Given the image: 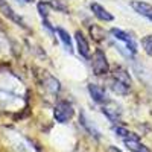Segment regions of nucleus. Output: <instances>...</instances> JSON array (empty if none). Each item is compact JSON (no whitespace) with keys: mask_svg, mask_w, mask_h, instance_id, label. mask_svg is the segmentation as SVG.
Returning a JSON list of instances; mask_svg holds the SVG:
<instances>
[{"mask_svg":"<svg viewBox=\"0 0 152 152\" xmlns=\"http://www.w3.org/2000/svg\"><path fill=\"white\" fill-rule=\"evenodd\" d=\"M73 107L72 104L66 102V100H61V102H58L53 108V117L58 123H67L72 117H73Z\"/></svg>","mask_w":152,"mask_h":152,"instance_id":"1","label":"nucleus"},{"mask_svg":"<svg viewBox=\"0 0 152 152\" xmlns=\"http://www.w3.org/2000/svg\"><path fill=\"white\" fill-rule=\"evenodd\" d=\"M91 67L96 76H104L110 72V64H108V59L105 56V53L102 50H96L94 55H93V62H91Z\"/></svg>","mask_w":152,"mask_h":152,"instance_id":"2","label":"nucleus"},{"mask_svg":"<svg viewBox=\"0 0 152 152\" xmlns=\"http://www.w3.org/2000/svg\"><path fill=\"white\" fill-rule=\"evenodd\" d=\"M111 35L116 38V40H119V41H122V43H125L126 44V47H128V50L131 53H137V44H135V41H134V38L129 35V34H126L125 31H122V29H116V28H113L111 31Z\"/></svg>","mask_w":152,"mask_h":152,"instance_id":"3","label":"nucleus"},{"mask_svg":"<svg viewBox=\"0 0 152 152\" xmlns=\"http://www.w3.org/2000/svg\"><path fill=\"white\" fill-rule=\"evenodd\" d=\"M122 140H123L125 146L128 148L131 152H149V149L140 142L138 135H135L134 132H129L125 138H122Z\"/></svg>","mask_w":152,"mask_h":152,"instance_id":"4","label":"nucleus"},{"mask_svg":"<svg viewBox=\"0 0 152 152\" xmlns=\"http://www.w3.org/2000/svg\"><path fill=\"white\" fill-rule=\"evenodd\" d=\"M0 11L3 12V15L5 17H8L11 21H14L15 24H18V26H21L23 29H26V23H24V20L17 14V12L12 9L11 6H9V3L6 2V0H0Z\"/></svg>","mask_w":152,"mask_h":152,"instance_id":"5","label":"nucleus"},{"mask_svg":"<svg viewBox=\"0 0 152 152\" xmlns=\"http://www.w3.org/2000/svg\"><path fill=\"white\" fill-rule=\"evenodd\" d=\"M88 93H90L91 99L94 100L96 104L105 105V104H108V102H110L107 91H105L100 85H97V84H90V85H88Z\"/></svg>","mask_w":152,"mask_h":152,"instance_id":"6","label":"nucleus"},{"mask_svg":"<svg viewBox=\"0 0 152 152\" xmlns=\"http://www.w3.org/2000/svg\"><path fill=\"white\" fill-rule=\"evenodd\" d=\"M131 8L138 15H142V17L148 18L149 21H152V5L140 2V0H134V2H131Z\"/></svg>","mask_w":152,"mask_h":152,"instance_id":"7","label":"nucleus"},{"mask_svg":"<svg viewBox=\"0 0 152 152\" xmlns=\"http://www.w3.org/2000/svg\"><path fill=\"white\" fill-rule=\"evenodd\" d=\"M75 41H76V49H78L81 56H84V58L90 56V46H88V41H87V38L84 37L82 32L78 31L75 34Z\"/></svg>","mask_w":152,"mask_h":152,"instance_id":"8","label":"nucleus"},{"mask_svg":"<svg viewBox=\"0 0 152 152\" xmlns=\"http://www.w3.org/2000/svg\"><path fill=\"white\" fill-rule=\"evenodd\" d=\"M90 8H91V11H93V14L100 20V21H113L114 20V17H113V14L110 11H107L102 5H99V3H91L90 5Z\"/></svg>","mask_w":152,"mask_h":152,"instance_id":"9","label":"nucleus"},{"mask_svg":"<svg viewBox=\"0 0 152 152\" xmlns=\"http://www.w3.org/2000/svg\"><path fill=\"white\" fill-rule=\"evenodd\" d=\"M79 123H81V126H82V128H84L88 134H90L91 137L97 138V140L100 138V132H99V129L96 128V126H94L90 120L87 119V116H85L84 113H81V114H79Z\"/></svg>","mask_w":152,"mask_h":152,"instance_id":"10","label":"nucleus"},{"mask_svg":"<svg viewBox=\"0 0 152 152\" xmlns=\"http://www.w3.org/2000/svg\"><path fill=\"white\" fill-rule=\"evenodd\" d=\"M104 114L105 116L113 122V123H117V122H120V119H122V114H120V110L117 108V107H114L113 104H105V107H104Z\"/></svg>","mask_w":152,"mask_h":152,"instance_id":"11","label":"nucleus"},{"mask_svg":"<svg viewBox=\"0 0 152 152\" xmlns=\"http://www.w3.org/2000/svg\"><path fill=\"white\" fill-rule=\"evenodd\" d=\"M113 78H114V79H117V81H119V82H122V84H125L126 87H129V88H131V85H132V81H131L129 73L126 72L123 67H117L116 70H114Z\"/></svg>","mask_w":152,"mask_h":152,"instance_id":"12","label":"nucleus"},{"mask_svg":"<svg viewBox=\"0 0 152 152\" xmlns=\"http://www.w3.org/2000/svg\"><path fill=\"white\" fill-rule=\"evenodd\" d=\"M56 34H58V37H59L61 43L64 44L66 50L72 53V52H73V40H72L70 34H69L66 29H62V28H56Z\"/></svg>","mask_w":152,"mask_h":152,"instance_id":"13","label":"nucleus"},{"mask_svg":"<svg viewBox=\"0 0 152 152\" xmlns=\"http://www.w3.org/2000/svg\"><path fill=\"white\" fill-rule=\"evenodd\" d=\"M110 88L116 93V94H120V96H123V94H126L129 91V87H126L125 84H122V82H119L117 79H111V82H110Z\"/></svg>","mask_w":152,"mask_h":152,"instance_id":"14","label":"nucleus"},{"mask_svg":"<svg viewBox=\"0 0 152 152\" xmlns=\"http://www.w3.org/2000/svg\"><path fill=\"white\" fill-rule=\"evenodd\" d=\"M142 46H143V50H145V52H146L149 56H152V35H146V37H143Z\"/></svg>","mask_w":152,"mask_h":152,"instance_id":"15","label":"nucleus"},{"mask_svg":"<svg viewBox=\"0 0 152 152\" xmlns=\"http://www.w3.org/2000/svg\"><path fill=\"white\" fill-rule=\"evenodd\" d=\"M37 8H38V12H40L41 18H47V17H49V12H47V5H46L44 2L38 3V5H37Z\"/></svg>","mask_w":152,"mask_h":152,"instance_id":"16","label":"nucleus"},{"mask_svg":"<svg viewBox=\"0 0 152 152\" xmlns=\"http://www.w3.org/2000/svg\"><path fill=\"white\" fill-rule=\"evenodd\" d=\"M43 26H46V29H47L49 32H52V34H53V32H56V29L52 26V24H50V21H49L47 18H43Z\"/></svg>","mask_w":152,"mask_h":152,"instance_id":"17","label":"nucleus"},{"mask_svg":"<svg viewBox=\"0 0 152 152\" xmlns=\"http://www.w3.org/2000/svg\"><path fill=\"white\" fill-rule=\"evenodd\" d=\"M108 152H122L119 148H116V146H110L108 148Z\"/></svg>","mask_w":152,"mask_h":152,"instance_id":"18","label":"nucleus"},{"mask_svg":"<svg viewBox=\"0 0 152 152\" xmlns=\"http://www.w3.org/2000/svg\"><path fill=\"white\" fill-rule=\"evenodd\" d=\"M26 3H32V2H35V0H24Z\"/></svg>","mask_w":152,"mask_h":152,"instance_id":"19","label":"nucleus"}]
</instances>
